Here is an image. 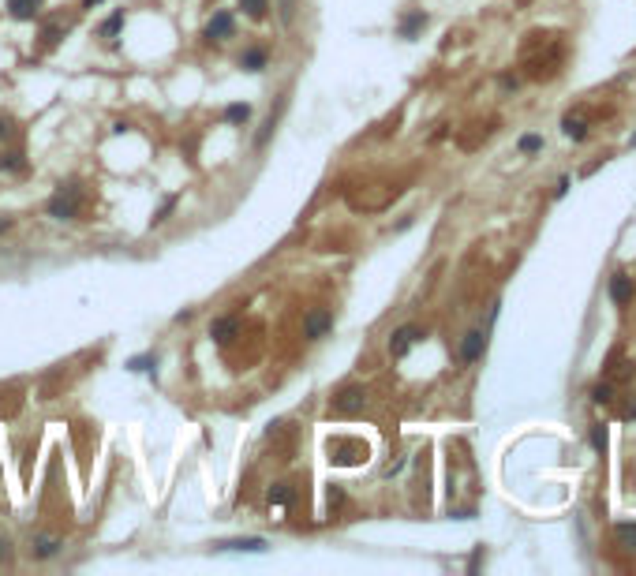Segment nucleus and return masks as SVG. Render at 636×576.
Here are the masks:
<instances>
[{
  "label": "nucleus",
  "instance_id": "f257e3e1",
  "mask_svg": "<svg viewBox=\"0 0 636 576\" xmlns=\"http://www.w3.org/2000/svg\"><path fill=\"white\" fill-rule=\"evenodd\" d=\"M79 184H60L57 187V195L49 198V217H57V221H75V214H79Z\"/></svg>",
  "mask_w": 636,
  "mask_h": 576
},
{
  "label": "nucleus",
  "instance_id": "f03ea898",
  "mask_svg": "<svg viewBox=\"0 0 636 576\" xmlns=\"http://www.w3.org/2000/svg\"><path fill=\"white\" fill-rule=\"evenodd\" d=\"M367 405V393H363V386H345L334 397V411H340V416H352V411H359Z\"/></svg>",
  "mask_w": 636,
  "mask_h": 576
},
{
  "label": "nucleus",
  "instance_id": "7ed1b4c3",
  "mask_svg": "<svg viewBox=\"0 0 636 576\" xmlns=\"http://www.w3.org/2000/svg\"><path fill=\"white\" fill-rule=\"evenodd\" d=\"M419 326H401V329H393V337H390V355L393 360H404L408 355V349L419 341Z\"/></svg>",
  "mask_w": 636,
  "mask_h": 576
},
{
  "label": "nucleus",
  "instance_id": "20e7f679",
  "mask_svg": "<svg viewBox=\"0 0 636 576\" xmlns=\"http://www.w3.org/2000/svg\"><path fill=\"white\" fill-rule=\"evenodd\" d=\"M329 329H334V315H329V310H311L307 322H303V337H307V341H322Z\"/></svg>",
  "mask_w": 636,
  "mask_h": 576
},
{
  "label": "nucleus",
  "instance_id": "39448f33",
  "mask_svg": "<svg viewBox=\"0 0 636 576\" xmlns=\"http://www.w3.org/2000/svg\"><path fill=\"white\" fill-rule=\"evenodd\" d=\"M233 30H236L233 12H217L214 19L206 23V38H210V41H225V38H233Z\"/></svg>",
  "mask_w": 636,
  "mask_h": 576
},
{
  "label": "nucleus",
  "instance_id": "423d86ee",
  "mask_svg": "<svg viewBox=\"0 0 636 576\" xmlns=\"http://www.w3.org/2000/svg\"><path fill=\"white\" fill-rule=\"evenodd\" d=\"M236 333H239V318L236 315H225V318H214V322H210V337H214L217 344H228Z\"/></svg>",
  "mask_w": 636,
  "mask_h": 576
},
{
  "label": "nucleus",
  "instance_id": "0eeeda50",
  "mask_svg": "<svg viewBox=\"0 0 636 576\" xmlns=\"http://www.w3.org/2000/svg\"><path fill=\"white\" fill-rule=\"evenodd\" d=\"M483 349H487V333H483V329H472V333L460 341V360H464V363H475L479 355H483Z\"/></svg>",
  "mask_w": 636,
  "mask_h": 576
},
{
  "label": "nucleus",
  "instance_id": "6e6552de",
  "mask_svg": "<svg viewBox=\"0 0 636 576\" xmlns=\"http://www.w3.org/2000/svg\"><path fill=\"white\" fill-rule=\"evenodd\" d=\"M561 127H565V135H569L573 142L588 139V116H584V109H573V113H565V120H561Z\"/></svg>",
  "mask_w": 636,
  "mask_h": 576
},
{
  "label": "nucleus",
  "instance_id": "1a4fd4ad",
  "mask_svg": "<svg viewBox=\"0 0 636 576\" xmlns=\"http://www.w3.org/2000/svg\"><path fill=\"white\" fill-rule=\"evenodd\" d=\"M60 550H64V539H57V535H34L30 539V554L34 557H53Z\"/></svg>",
  "mask_w": 636,
  "mask_h": 576
},
{
  "label": "nucleus",
  "instance_id": "9d476101",
  "mask_svg": "<svg viewBox=\"0 0 636 576\" xmlns=\"http://www.w3.org/2000/svg\"><path fill=\"white\" fill-rule=\"evenodd\" d=\"M217 550H251V554H262V550H266V539H259V535L225 539V543H217Z\"/></svg>",
  "mask_w": 636,
  "mask_h": 576
},
{
  "label": "nucleus",
  "instance_id": "9b49d317",
  "mask_svg": "<svg viewBox=\"0 0 636 576\" xmlns=\"http://www.w3.org/2000/svg\"><path fill=\"white\" fill-rule=\"evenodd\" d=\"M45 0H8V12H12V19H34V15L42 12Z\"/></svg>",
  "mask_w": 636,
  "mask_h": 576
},
{
  "label": "nucleus",
  "instance_id": "f8f14e48",
  "mask_svg": "<svg viewBox=\"0 0 636 576\" xmlns=\"http://www.w3.org/2000/svg\"><path fill=\"white\" fill-rule=\"evenodd\" d=\"M610 296H614V304H629V299H633V281L625 277V273H614V281H610Z\"/></svg>",
  "mask_w": 636,
  "mask_h": 576
},
{
  "label": "nucleus",
  "instance_id": "ddd939ff",
  "mask_svg": "<svg viewBox=\"0 0 636 576\" xmlns=\"http://www.w3.org/2000/svg\"><path fill=\"white\" fill-rule=\"evenodd\" d=\"M423 26H427V15H423V12H408V15L401 19L397 30H401V38H416Z\"/></svg>",
  "mask_w": 636,
  "mask_h": 576
},
{
  "label": "nucleus",
  "instance_id": "4468645a",
  "mask_svg": "<svg viewBox=\"0 0 636 576\" xmlns=\"http://www.w3.org/2000/svg\"><path fill=\"white\" fill-rule=\"evenodd\" d=\"M239 68H244V71H262L266 68V49H259V45L247 49L244 57H239Z\"/></svg>",
  "mask_w": 636,
  "mask_h": 576
},
{
  "label": "nucleus",
  "instance_id": "2eb2a0df",
  "mask_svg": "<svg viewBox=\"0 0 636 576\" xmlns=\"http://www.w3.org/2000/svg\"><path fill=\"white\" fill-rule=\"evenodd\" d=\"M120 26H124V8L109 15V19L101 23V30H98V34H101V38H116V34H120Z\"/></svg>",
  "mask_w": 636,
  "mask_h": 576
},
{
  "label": "nucleus",
  "instance_id": "dca6fc26",
  "mask_svg": "<svg viewBox=\"0 0 636 576\" xmlns=\"http://www.w3.org/2000/svg\"><path fill=\"white\" fill-rule=\"evenodd\" d=\"M614 535H617V543H621L625 550H636V524H617Z\"/></svg>",
  "mask_w": 636,
  "mask_h": 576
},
{
  "label": "nucleus",
  "instance_id": "f3484780",
  "mask_svg": "<svg viewBox=\"0 0 636 576\" xmlns=\"http://www.w3.org/2000/svg\"><path fill=\"white\" fill-rule=\"evenodd\" d=\"M0 169H8V172H23V169H26L23 154H19V150H12V154L0 150Z\"/></svg>",
  "mask_w": 636,
  "mask_h": 576
},
{
  "label": "nucleus",
  "instance_id": "a211bd4d",
  "mask_svg": "<svg viewBox=\"0 0 636 576\" xmlns=\"http://www.w3.org/2000/svg\"><path fill=\"white\" fill-rule=\"evenodd\" d=\"M239 8H244L251 19H266V12H270V0H239Z\"/></svg>",
  "mask_w": 636,
  "mask_h": 576
},
{
  "label": "nucleus",
  "instance_id": "6ab92c4d",
  "mask_svg": "<svg viewBox=\"0 0 636 576\" xmlns=\"http://www.w3.org/2000/svg\"><path fill=\"white\" fill-rule=\"evenodd\" d=\"M225 120L228 124H247V120H251V105H247V102L244 105H228L225 109Z\"/></svg>",
  "mask_w": 636,
  "mask_h": 576
},
{
  "label": "nucleus",
  "instance_id": "aec40b11",
  "mask_svg": "<svg viewBox=\"0 0 636 576\" xmlns=\"http://www.w3.org/2000/svg\"><path fill=\"white\" fill-rule=\"evenodd\" d=\"M289 501H292L289 483H273V487H270V505H289Z\"/></svg>",
  "mask_w": 636,
  "mask_h": 576
},
{
  "label": "nucleus",
  "instance_id": "412c9836",
  "mask_svg": "<svg viewBox=\"0 0 636 576\" xmlns=\"http://www.w3.org/2000/svg\"><path fill=\"white\" fill-rule=\"evenodd\" d=\"M154 367H158V355H154V352L150 355H135V360L127 363V371H154Z\"/></svg>",
  "mask_w": 636,
  "mask_h": 576
},
{
  "label": "nucleus",
  "instance_id": "4be33fe9",
  "mask_svg": "<svg viewBox=\"0 0 636 576\" xmlns=\"http://www.w3.org/2000/svg\"><path fill=\"white\" fill-rule=\"evenodd\" d=\"M42 41H45V49L60 41V23H57V19H49V23H45V30H42Z\"/></svg>",
  "mask_w": 636,
  "mask_h": 576
},
{
  "label": "nucleus",
  "instance_id": "5701e85b",
  "mask_svg": "<svg viewBox=\"0 0 636 576\" xmlns=\"http://www.w3.org/2000/svg\"><path fill=\"white\" fill-rule=\"evenodd\" d=\"M172 210H176V195H172V198H165V203H161V210H158V214H154V225L169 221V214H172Z\"/></svg>",
  "mask_w": 636,
  "mask_h": 576
},
{
  "label": "nucleus",
  "instance_id": "b1692460",
  "mask_svg": "<svg viewBox=\"0 0 636 576\" xmlns=\"http://www.w3.org/2000/svg\"><path fill=\"white\" fill-rule=\"evenodd\" d=\"M520 150H524V154H539V150H543V139H539V135H524V139H520Z\"/></svg>",
  "mask_w": 636,
  "mask_h": 576
},
{
  "label": "nucleus",
  "instance_id": "393cba45",
  "mask_svg": "<svg viewBox=\"0 0 636 576\" xmlns=\"http://www.w3.org/2000/svg\"><path fill=\"white\" fill-rule=\"evenodd\" d=\"M12 135H15V124L8 120V116H0V142H8Z\"/></svg>",
  "mask_w": 636,
  "mask_h": 576
},
{
  "label": "nucleus",
  "instance_id": "a878e982",
  "mask_svg": "<svg viewBox=\"0 0 636 576\" xmlns=\"http://www.w3.org/2000/svg\"><path fill=\"white\" fill-rule=\"evenodd\" d=\"M592 400H595V405H606V400H610V386H595L592 389Z\"/></svg>",
  "mask_w": 636,
  "mask_h": 576
},
{
  "label": "nucleus",
  "instance_id": "bb28decb",
  "mask_svg": "<svg viewBox=\"0 0 636 576\" xmlns=\"http://www.w3.org/2000/svg\"><path fill=\"white\" fill-rule=\"evenodd\" d=\"M592 442H595V449H599V453L606 449V434H603V427H595V431H592Z\"/></svg>",
  "mask_w": 636,
  "mask_h": 576
},
{
  "label": "nucleus",
  "instance_id": "cd10ccee",
  "mask_svg": "<svg viewBox=\"0 0 636 576\" xmlns=\"http://www.w3.org/2000/svg\"><path fill=\"white\" fill-rule=\"evenodd\" d=\"M0 561H12V543L8 539H0Z\"/></svg>",
  "mask_w": 636,
  "mask_h": 576
},
{
  "label": "nucleus",
  "instance_id": "c85d7f7f",
  "mask_svg": "<svg viewBox=\"0 0 636 576\" xmlns=\"http://www.w3.org/2000/svg\"><path fill=\"white\" fill-rule=\"evenodd\" d=\"M621 416H625V419H636V400H633V405H625Z\"/></svg>",
  "mask_w": 636,
  "mask_h": 576
},
{
  "label": "nucleus",
  "instance_id": "c756f323",
  "mask_svg": "<svg viewBox=\"0 0 636 576\" xmlns=\"http://www.w3.org/2000/svg\"><path fill=\"white\" fill-rule=\"evenodd\" d=\"M12 228V217H0V232H8Z\"/></svg>",
  "mask_w": 636,
  "mask_h": 576
},
{
  "label": "nucleus",
  "instance_id": "7c9ffc66",
  "mask_svg": "<svg viewBox=\"0 0 636 576\" xmlns=\"http://www.w3.org/2000/svg\"><path fill=\"white\" fill-rule=\"evenodd\" d=\"M94 4H101V0H82V8H94Z\"/></svg>",
  "mask_w": 636,
  "mask_h": 576
},
{
  "label": "nucleus",
  "instance_id": "2f4dec72",
  "mask_svg": "<svg viewBox=\"0 0 636 576\" xmlns=\"http://www.w3.org/2000/svg\"><path fill=\"white\" fill-rule=\"evenodd\" d=\"M633 146H636V135H633Z\"/></svg>",
  "mask_w": 636,
  "mask_h": 576
}]
</instances>
